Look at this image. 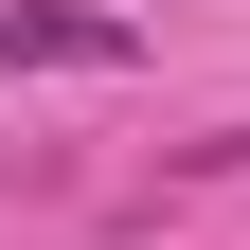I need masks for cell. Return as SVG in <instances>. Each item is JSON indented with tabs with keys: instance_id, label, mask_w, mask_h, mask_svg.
I'll return each instance as SVG.
<instances>
[{
	"instance_id": "1",
	"label": "cell",
	"mask_w": 250,
	"mask_h": 250,
	"mask_svg": "<svg viewBox=\"0 0 250 250\" xmlns=\"http://www.w3.org/2000/svg\"><path fill=\"white\" fill-rule=\"evenodd\" d=\"M18 72H143V18H107V0H0V89Z\"/></svg>"
}]
</instances>
